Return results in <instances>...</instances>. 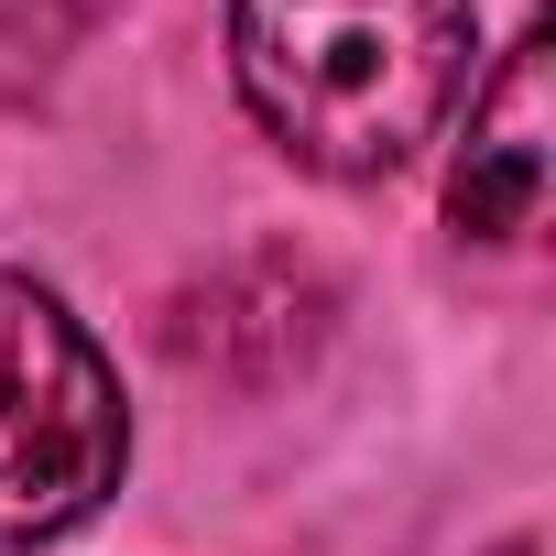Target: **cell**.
<instances>
[{
  "label": "cell",
  "instance_id": "4",
  "mask_svg": "<svg viewBox=\"0 0 556 556\" xmlns=\"http://www.w3.org/2000/svg\"><path fill=\"white\" fill-rule=\"evenodd\" d=\"M240 339H262V350H251V382L295 371V361L328 339V285H317L295 251H251V262L218 273L207 295L175 306V361H186V371H240Z\"/></svg>",
  "mask_w": 556,
  "mask_h": 556
},
{
  "label": "cell",
  "instance_id": "2",
  "mask_svg": "<svg viewBox=\"0 0 556 556\" xmlns=\"http://www.w3.org/2000/svg\"><path fill=\"white\" fill-rule=\"evenodd\" d=\"M131 469V415L55 285L0 273V556L77 534Z\"/></svg>",
  "mask_w": 556,
  "mask_h": 556
},
{
  "label": "cell",
  "instance_id": "1",
  "mask_svg": "<svg viewBox=\"0 0 556 556\" xmlns=\"http://www.w3.org/2000/svg\"><path fill=\"white\" fill-rule=\"evenodd\" d=\"M251 121L317 175H393L469 88V0H229Z\"/></svg>",
  "mask_w": 556,
  "mask_h": 556
},
{
  "label": "cell",
  "instance_id": "3",
  "mask_svg": "<svg viewBox=\"0 0 556 556\" xmlns=\"http://www.w3.org/2000/svg\"><path fill=\"white\" fill-rule=\"evenodd\" d=\"M556 142V99H545V34H523L502 55V77L469 99V142L447 164V218L458 240H523L545 218V153Z\"/></svg>",
  "mask_w": 556,
  "mask_h": 556
}]
</instances>
